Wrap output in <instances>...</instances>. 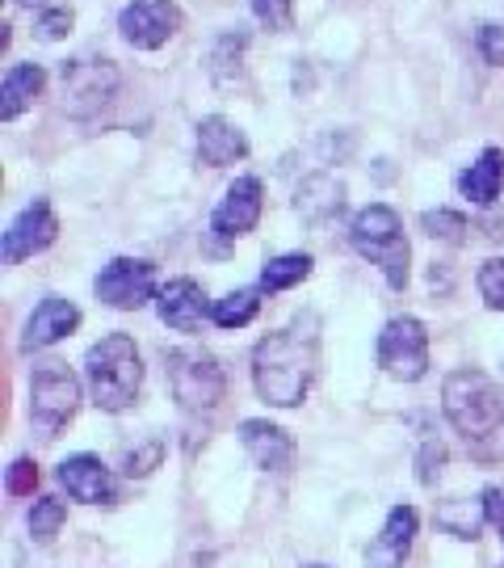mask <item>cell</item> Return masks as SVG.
Returning a JSON list of instances; mask_svg holds the SVG:
<instances>
[{
	"label": "cell",
	"mask_w": 504,
	"mask_h": 568,
	"mask_svg": "<svg viewBox=\"0 0 504 568\" xmlns=\"http://www.w3.org/2000/svg\"><path fill=\"white\" fill-rule=\"evenodd\" d=\"M316 366H320V325H316V316H299L257 345L253 384L265 405L295 408L311 392Z\"/></svg>",
	"instance_id": "obj_1"
},
{
	"label": "cell",
	"mask_w": 504,
	"mask_h": 568,
	"mask_svg": "<svg viewBox=\"0 0 504 568\" xmlns=\"http://www.w3.org/2000/svg\"><path fill=\"white\" fill-rule=\"evenodd\" d=\"M445 417L466 438L475 459H501L504 455V400L484 371H454L442 387Z\"/></svg>",
	"instance_id": "obj_2"
},
{
	"label": "cell",
	"mask_w": 504,
	"mask_h": 568,
	"mask_svg": "<svg viewBox=\"0 0 504 568\" xmlns=\"http://www.w3.org/2000/svg\"><path fill=\"white\" fill-rule=\"evenodd\" d=\"M84 375H89V392H93V405L105 413H122V408L135 405L143 384V363L140 349L126 333H110L101 337L89 354H84Z\"/></svg>",
	"instance_id": "obj_3"
},
{
	"label": "cell",
	"mask_w": 504,
	"mask_h": 568,
	"mask_svg": "<svg viewBox=\"0 0 504 568\" xmlns=\"http://www.w3.org/2000/svg\"><path fill=\"white\" fill-rule=\"evenodd\" d=\"M349 241L362 253L366 262H374L387 274V286L403 291L408 286V262H412V248H408V236H403L400 215L391 206L374 203L358 211V220L349 227Z\"/></svg>",
	"instance_id": "obj_4"
},
{
	"label": "cell",
	"mask_w": 504,
	"mask_h": 568,
	"mask_svg": "<svg viewBox=\"0 0 504 568\" xmlns=\"http://www.w3.org/2000/svg\"><path fill=\"white\" fill-rule=\"evenodd\" d=\"M168 384L185 413H210L223 400V371L206 349H173L168 354Z\"/></svg>",
	"instance_id": "obj_5"
},
{
	"label": "cell",
	"mask_w": 504,
	"mask_h": 568,
	"mask_svg": "<svg viewBox=\"0 0 504 568\" xmlns=\"http://www.w3.org/2000/svg\"><path fill=\"white\" fill-rule=\"evenodd\" d=\"M81 408V379L68 371L63 363H47L34 371L30 379V417L42 434H55L68 426Z\"/></svg>",
	"instance_id": "obj_6"
},
{
	"label": "cell",
	"mask_w": 504,
	"mask_h": 568,
	"mask_svg": "<svg viewBox=\"0 0 504 568\" xmlns=\"http://www.w3.org/2000/svg\"><path fill=\"white\" fill-rule=\"evenodd\" d=\"M379 366L403 384H416L429 371V333L416 316H395L379 333Z\"/></svg>",
	"instance_id": "obj_7"
},
{
	"label": "cell",
	"mask_w": 504,
	"mask_h": 568,
	"mask_svg": "<svg viewBox=\"0 0 504 568\" xmlns=\"http://www.w3.org/2000/svg\"><path fill=\"white\" fill-rule=\"evenodd\" d=\"M63 81V105L72 114H93L114 98L119 89V68L110 60H72L60 68Z\"/></svg>",
	"instance_id": "obj_8"
},
{
	"label": "cell",
	"mask_w": 504,
	"mask_h": 568,
	"mask_svg": "<svg viewBox=\"0 0 504 568\" xmlns=\"http://www.w3.org/2000/svg\"><path fill=\"white\" fill-rule=\"evenodd\" d=\"M97 300L105 307H119V312H135L152 300V291H156V270L140 257H114V262L105 265L97 274Z\"/></svg>",
	"instance_id": "obj_9"
},
{
	"label": "cell",
	"mask_w": 504,
	"mask_h": 568,
	"mask_svg": "<svg viewBox=\"0 0 504 568\" xmlns=\"http://www.w3.org/2000/svg\"><path fill=\"white\" fill-rule=\"evenodd\" d=\"M122 39L140 51H156L182 30V9L173 0H135L126 4L119 18Z\"/></svg>",
	"instance_id": "obj_10"
},
{
	"label": "cell",
	"mask_w": 504,
	"mask_h": 568,
	"mask_svg": "<svg viewBox=\"0 0 504 568\" xmlns=\"http://www.w3.org/2000/svg\"><path fill=\"white\" fill-rule=\"evenodd\" d=\"M55 236H60V220H55L51 203H47V199H39V203L25 206L18 220L9 224V232H4V262H9V265L25 262V257L42 253V248L55 241Z\"/></svg>",
	"instance_id": "obj_11"
},
{
	"label": "cell",
	"mask_w": 504,
	"mask_h": 568,
	"mask_svg": "<svg viewBox=\"0 0 504 568\" xmlns=\"http://www.w3.org/2000/svg\"><path fill=\"white\" fill-rule=\"evenodd\" d=\"M416 527H421V518H416L412 506L391 509L379 539L366 548V568H403L408 551H412V539H416Z\"/></svg>",
	"instance_id": "obj_12"
},
{
	"label": "cell",
	"mask_w": 504,
	"mask_h": 568,
	"mask_svg": "<svg viewBox=\"0 0 504 568\" xmlns=\"http://www.w3.org/2000/svg\"><path fill=\"white\" fill-rule=\"evenodd\" d=\"M261 194L265 190L257 178H240V182L223 194V203L215 206L210 227H215L219 236H227V241H236V236H244V232H253L257 220H261Z\"/></svg>",
	"instance_id": "obj_13"
},
{
	"label": "cell",
	"mask_w": 504,
	"mask_h": 568,
	"mask_svg": "<svg viewBox=\"0 0 504 568\" xmlns=\"http://www.w3.org/2000/svg\"><path fill=\"white\" fill-rule=\"evenodd\" d=\"M60 485L84 501V506H105V501H114V476H110V467L93 459V455H72V459H63L60 464Z\"/></svg>",
	"instance_id": "obj_14"
},
{
	"label": "cell",
	"mask_w": 504,
	"mask_h": 568,
	"mask_svg": "<svg viewBox=\"0 0 504 568\" xmlns=\"http://www.w3.org/2000/svg\"><path fill=\"white\" fill-rule=\"evenodd\" d=\"M76 325H81V307L72 304V300L51 295V300H42L34 307V316L25 325V337H21V349H47V345L63 342Z\"/></svg>",
	"instance_id": "obj_15"
},
{
	"label": "cell",
	"mask_w": 504,
	"mask_h": 568,
	"mask_svg": "<svg viewBox=\"0 0 504 568\" xmlns=\"http://www.w3.org/2000/svg\"><path fill=\"white\" fill-rule=\"evenodd\" d=\"M210 316V304L202 295V286L194 278H173L161 291V321L177 333H198L202 321Z\"/></svg>",
	"instance_id": "obj_16"
},
{
	"label": "cell",
	"mask_w": 504,
	"mask_h": 568,
	"mask_svg": "<svg viewBox=\"0 0 504 568\" xmlns=\"http://www.w3.org/2000/svg\"><path fill=\"white\" fill-rule=\"evenodd\" d=\"M248 156V140L236 122H227L223 114H210V119L198 122V161L210 164V169H223V164H236Z\"/></svg>",
	"instance_id": "obj_17"
},
{
	"label": "cell",
	"mask_w": 504,
	"mask_h": 568,
	"mask_svg": "<svg viewBox=\"0 0 504 568\" xmlns=\"http://www.w3.org/2000/svg\"><path fill=\"white\" fill-rule=\"evenodd\" d=\"M240 443H244V450L253 455V464L265 467V471H286L290 459H295L290 434L278 426H269V422H244Z\"/></svg>",
	"instance_id": "obj_18"
},
{
	"label": "cell",
	"mask_w": 504,
	"mask_h": 568,
	"mask_svg": "<svg viewBox=\"0 0 504 568\" xmlns=\"http://www.w3.org/2000/svg\"><path fill=\"white\" fill-rule=\"evenodd\" d=\"M501 185H504V152L501 148H484V156L463 169V178H459V190H463L466 199L475 206H492L501 199Z\"/></svg>",
	"instance_id": "obj_19"
},
{
	"label": "cell",
	"mask_w": 504,
	"mask_h": 568,
	"mask_svg": "<svg viewBox=\"0 0 504 568\" xmlns=\"http://www.w3.org/2000/svg\"><path fill=\"white\" fill-rule=\"evenodd\" d=\"M42 84H47V72H42L39 63H18V68H9L4 89H0V119L4 122L18 119L21 110L42 93Z\"/></svg>",
	"instance_id": "obj_20"
},
{
	"label": "cell",
	"mask_w": 504,
	"mask_h": 568,
	"mask_svg": "<svg viewBox=\"0 0 504 568\" xmlns=\"http://www.w3.org/2000/svg\"><path fill=\"white\" fill-rule=\"evenodd\" d=\"M344 203V190L337 178H328V173H316V178H307L299 185V194H295V206H299L302 220H311V224H323L328 215H337Z\"/></svg>",
	"instance_id": "obj_21"
},
{
	"label": "cell",
	"mask_w": 504,
	"mask_h": 568,
	"mask_svg": "<svg viewBox=\"0 0 504 568\" xmlns=\"http://www.w3.org/2000/svg\"><path fill=\"white\" fill-rule=\"evenodd\" d=\"M257 312H261V291L257 286H240V291H232V295H223V300L210 304V321L219 328H244Z\"/></svg>",
	"instance_id": "obj_22"
},
{
	"label": "cell",
	"mask_w": 504,
	"mask_h": 568,
	"mask_svg": "<svg viewBox=\"0 0 504 568\" xmlns=\"http://www.w3.org/2000/svg\"><path fill=\"white\" fill-rule=\"evenodd\" d=\"M484 523H487L484 501L471 506L463 497H454V501H442V506H438V527H442L445 535H454V539H475Z\"/></svg>",
	"instance_id": "obj_23"
},
{
	"label": "cell",
	"mask_w": 504,
	"mask_h": 568,
	"mask_svg": "<svg viewBox=\"0 0 504 568\" xmlns=\"http://www.w3.org/2000/svg\"><path fill=\"white\" fill-rule=\"evenodd\" d=\"M307 274H311V257L307 253H286V257H274L261 270V286L265 291H286V286L302 283Z\"/></svg>",
	"instance_id": "obj_24"
},
{
	"label": "cell",
	"mask_w": 504,
	"mask_h": 568,
	"mask_svg": "<svg viewBox=\"0 0 504 568\" xmlns=\"http://www.w3.org/2000/svg\"><path fill=\"white\" fill-rule=\"evenodd\" d=\"M63 518H68L63 501H55V497L34 501V509H30V535H34V544H51V539L60 535Z\"/></svg>",
	"instance_id": "obj_25"
},
{
	"label": "cell",
	"mask_w": 504,
	"mask_h": 568,
	"mask_svg": "<svg viewBox=\"0 0 504 568\" xmlns=\"http://www.w3.org/2000/svg\"><path fill=\"white\" fill-rule=\"evenodd\" d=\"M421 227L433 236V241H445V244L466 241V220L459 215V211H424Z\"/></svg>",
	"instance_id": "obj_26"
},
{
	"label": "cell",
	"mask_w": 504,
	"mask_h": 568,
	"mask_svg": "<svg viewBox=\"0 0 504 568\" xmlns=\"http://www.w3.org/2000/svg\"><path fill=\"white\" fill-rule=\"evenodd\" d=\"M480 295H484L487 307L504 312V257H492L480 270Z\"/></svg>",
	"instance_id": "obj_27"
},
{
	"label": "cell",
	"mask_w": 504,
	"mask_h": 568,
	"mask_svg": "<svg viewBox=\"0 0 504 568\" xmlns=\"http://www.w3.org/2000/svg\"><path fill=\"white\" fill-rule=\"evenodd\" d=\"M253 13L269 30H290L295 26V0H253Z\"/></svg>",
	"instance_id": "obj_28"
},
{
	"label": "cell",
	"mask_w": 504,
	"mask_h": 568,
	"mask_svg": "<svg viewBox=\"0 0 504 568\" xmlns=\"http://www.w3.org/2000/svg\"><path fill=\"white\" fill-rule=\"evenodd\" d=\"M72 9H47L39 18V39L42 42H60L68 30H72Z\"/></svg>",
	"instance_id": "obj_29"
},
{
	"label": "cell",
	"mask_w": 504,
	"mask_h": 568,
	"mask_svg": "<svg viewBox=\"0 0 504 568\" xmlns=\"http://www.w3.org/2000/svg\"><path fill=\"white\" fill-rule=\"evenodd\" d=\"M9 493L13 497H25V493H34V485H39V467L30 464V459H18V464L9 467Z\"/></svg>",
	"instance_id": "obj_30"
},
{
	"label": "cell",
	"mask_w": 504,
	"mask_h": 568,
	"mask_svg": "<svg viewBox=\"0 0 504 568\" xmlns=\"http://www.w3.org/2000/svg\"><path fill=\"white\" fill-rule=\"evenodd\" d=\"M480 55H484L487 63L504 68V26H484V30H480Z\"/></svg>",
	"instance_id": "obj_31"
},
{
	"label": "cell",
	"mask_w": 504,
	"mask_h": 568,
	"mask_svg": "<svg viewBox=\"0 0 504 568\" xmlns=\"http://www.w3.org/2000/svg\"><path fill=\"white\" fill-rule=\"evenodd\" d=\"M164 447L161 443H147L143 450H135V455H126V476H147L152 467L161 464Z\"/></svg>",
	"instance_id": "obj_32"
},
{
	"label": "cell",
	"mask_w": 504,
	"mask_h": 568,
	"mask_svg": "<svg viewBox=\"0 0 504 568\" xmlns=\"http://www.w3.org/2000/svg\"><path fill=\"white\" fill-rule=\"evenodd\" d=\"M484 514H487V523L496 527V535L504 539V488L501 485H492L484 493Z\"/></svg>",
	"instance_id": "obj_33"
},
{
	"label": "cell",
	"mask_w": 504,
	"mask_h": 568,
	"mask_svg": "<svg viewBox=\"0 0 504 568\" xmlns=\"http://www.w3.org/2000/svg\"><path fill=\"white\" fill-rule=\"evenodd\" d=\"M433 459H438V464L445 459L442 443H429V447H424V455H421V480H424V485H433Z\"/></svg>",
	"instance_id": "obj_34"
},
{
	"label": "cell",
	"mask_w": 504,
	"mask_h": 568,
	"mask_svg": "<svg viewBox=\"0 0 504 568\" xmlns=\"http://www.w3.org/2000/svg\"><path fill=\"white\" fill-rule=\"evenodd\" d=\"M311 568H323V565H311Z\"/></svg>",
	"instance_id": "obj_35"
},
{
	"label": "cell",
	"mask_w": 504,
	"mask_h": 568,
	"mask_svg": "<svg viewBox=\"0 0 504 568\" xmlns=\"http://www.w3.org/2000/svg\"><path fill=\"white\" fill-rule=\"evenodd\" d=\"M501 568H504V565H501Z\"/></svg>",
	"instance_id": "obj_36"
}]
</instances>
